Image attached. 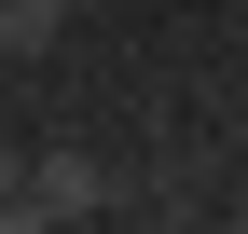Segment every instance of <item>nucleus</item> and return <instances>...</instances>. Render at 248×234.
Wrapping results in <instances>:
<instances>
[{"instance_id":"obj_1","label":"nucleus","mask_w":248,"mask_h":234,"mask_svg":"<svg viewBox=\"0 0 248 234\" xmlns=\"http://www.w3.org/2000/svg\"><path fill=\"white\" fill-rule=\"evenodd\" d=\"M97 207H110L97 152H28V193H14V220H97Z\"/></svg>"},{"instance_id":"obj_2","label":"nucleus","mask_w":248,"mask_h":234,"mask_svg":"<svg viewBox=\"0 0 248 234\" xmlns=\"http://www.w3.org/2000/svg\"><path fill=\"white\" fill-rule=\"evenodd\" d=\"M69 42V0H0V55H55Z\"/></svg>"},{"instance_id":"obj_3","label":"nucleus","mask_w":248,"mask_h":234,"mask_svg":"<svg viewBox=\"0 0 248 234\" xmlns=\"http://www.w3.org/2000/svg\"><path fill=\"white\" fill-rule=\"evenodd\" d=\"M14 193H28V152H14V138H0V220H14Z\"/></svg>"},{"instance_id":"obj_4","label":"nucleus","mask_w":248,"mask_h":234,"mask_svg":"<svg viewBox=\"0 0 248 234\" xmlns=\"http://www.w3.org/2000/svg\"><path fill=\"white\" fill-rule=\"evenodd\" d=\"M69 14H83V0H69Z\"/></svg>"}]
</instances>
